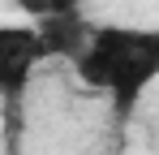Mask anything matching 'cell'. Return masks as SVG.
I'll use <instances>...</instances> for the list:
<instances>
[{"label": "cell", "mask_w": 159, "mask_h": 155, "mask_svg": "<svg viewBox=\"0 0 159 155\" xmlns=\"http://www.w3.org/2000/svg\"><path fill=\"white\" fill-rule=\"evenodd\" d=\"M73 69L90 91H103L125 121L159 78V26H90Z\"/></svg>", "instance_id": "1"}, {"label": "cell", "mask_w": 159, "mask_h": 155, "mask_svg": "<svg viewBox=\"0 0 159 155\" xmlns=\"http://www.w3.org/2000/svg\"><path fill=\"white\" fill-rule=\"evenodd\" d=\"M43 60H48V52H43L34 22H26V26L0 22V103H4L9 116L22 112V99H26Z\"/></svg>", "instance_id": "2"}, {"label": "cell", "mask_w": 159, "mask_h": 155, "mask_svg": "<svg viewBox=\"0 0 159 155\" xmlns=\"http://www.w3.org/2000/svg\"><path fill=\"white\" fill-rule=\"evenodd\" d=\"M39 26V39H43V52H48V60H69L73 65V56L82 52L86 43V35H90V22H82V13H65V17H43Z\"/></svg>", "instance_id": "3"}, {"label": "cell", "mask_w": 159, "mask_h": 155, "mask_svg": "<svg viewBox=\"0 0 159 155\" xmlns=\"http://www.w3.org/2000/svg\"><path fill=\"white\" fill-rule=\"evenodd\" d=\"M26 13L30 22H43V17H65V13H78L82 0H9Z\"/></svg>", "instance_id": "4"}]
</instances>
